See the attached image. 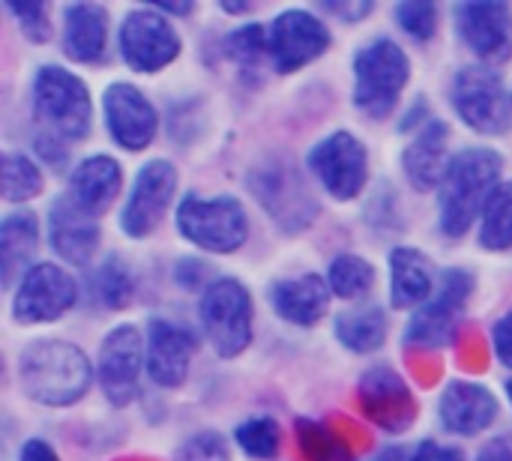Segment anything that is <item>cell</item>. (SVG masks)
Wrapping results in <instances>:
<instances>
[{"instance_id": "74e56055", "label": "cell", "mask_w": 512, "mask_h": 461, "mask_svg": "<svg viewBox=\"0 0 512 461\" xmlns=\"http://www.w3.org/2000/svg\"><path fill=\"white\" fill-rule=\"evenodd\" d=\"M300 429V444H303V453L309 456V461H336L339 459V444L333 441L330 432H324L318 423H309V420H300L297 423Z\"/></svg>"}, {"instance_id": "b9f144b4", "label": "cell", "mask_w": 512, "mask_h": 461, "mask_svg": "<svg viewBox=\"0 0 512 461\" xmlns=\"http://www.w3.org/2000/svg\"><path fill=\"white\" fill-rule=\"evenodd\" d=\"M480 461H512V447L504 444V441H492L483 453H480Z\"/></svg>"}, {"instance_id": "7a4b0ae2", "label": "cell", "mask_w": 512, "mask_h": 461, "mask_svg": "<svg viewBox=\"0 0 512 461\" xmlns=\"http://www.w3.org/2000/svg\"><path fill=\"white\" fill-rule=\"evenodd\" d=\"M501 156L492 150H462L447 174H444V186H441V228L450 237H462L474 219L480 216V210H486L492 192L498 189V177H501Z\"/></svg>"}, {"instance_id": "8992f818", "label": "cell", "mask_w": 512, "mask_h": 461, "mask_svg": "<svg viewBox=\"0 0 512 461\" xmlns=\"http://www.w3.org/2000/svg\"><path fill=\"white\" fill-rule=\"evenodd\" d=\"M201 324L222 357H237L252 342V297L243 282L219 279L201 300Z\"/></svg>"}, {"instance_id": "ac0fdd59", "label": "cell", "mask_w": 512, "mask_h": 461, "mask_svg": "<svg viewBox=\"0 0 512 461\" xmlns=\"http://www.w3.org/2000/svg\"><path fill=\"white\" fill-rule=\"evenodd\" d=\"M195 336L171 321H153L147 333V375L159 387H180L189 375Z\"/></svg>"}, {"instance_id": "d590c367", "label": "cell", "mask_w": 512, "mask_h": 461, "mask_svg": "<svg viewBox=\"0 0 512 461\" xmlns=\"http://www.w3.org/2000/svg\"><path fill=\"white\" fill-rule=\"evenodd\" d=\"M396 18H399V24L411 36L429 39L435 33V24H438V9L432 3H423V0H417V3H399Z\"/></svg>"}, {"instance_id": "836d02e7", "label": "cell", "mask_w": 512, "mask_h": 461, "mask_svg": "<svg viewBox=\"0 0 512 461\" xmlns=\"http://www.w3.org/2000/svg\"><path fill=\"white\" fill-rule=\"evenodd\" d=\"M93 288H96L99 300H102L105 306H111V309H123V306L132 300V279H129V273L123 270V264H117V261H108V264L96 273Z\"/></svg>"}, {"instance_id": "ba28073f", "label": "cell", "mask_w": 512, "mask_h": 461, "mask_svg": "<svg viewBox=\"0 0 512 461\" xmlns=\"http://www.w3.org/2000/svg\"><path fill=\"white\" fill-rule=\"evenodd\" d=\"M309 168L330 195H336L339 201H351L366 186L369 156L363 141H357L351 132H336L312 147Z\"/></svg>"}, {"instance_id": "4316f807", "label": "cell", "mask_w": 512, "mask_h": 461, "mask_svg": "<svg viewBox=\"0 0 512 461\" xmlns=\"http://www.w3.org/2000/svg\"><path fill=\"white\" fill-rule=\"evenodd\" d=\"M39 228L33 213H12L0 228V258H3V285L12 282L15 270H21L36 252Z\"/></svg>"}, {"instance_id": "e575fe53", "label": "cell", "mask_w": 512, "mask_h": 461, "mask_svg": "<svg viewBox=\"0 0 512 461\" xmlns=\"http://www.w3.org/2000/svg\"><path fill=\"white\" fill-rule=\"evenodd\" d=\"M9 12L18 18L27 39L45 42L51 36V21H48V12H45V3H39V0H27V3L9 0Z\"/></svg>"}, {"instance_id": "ffe728a7", "label": "cell", "mask_w": 512, "mask_h": 461, "mask_svg": "<svg viewBox=\"0 0 512 461\" xmlns=\"http://www.w3.org/2000/svg\"><path fill=\"white\" fill-rule=\"evenodd\" d=\"M48 237H51L54 252L63 261H69L75 267H84L96 255L99 225H96V219L90 213H84L66 195V198H57L51 204V213H48Z\"/></svg>"}, {"instance_id": "f6af8a7d", "label": "cell", "mask_w": 512, "mask_h": 461, "mask_svg": "<svg viewBox=\"0 0 512 461\" xmlns=\"http://www.w3.org/2000/svg\"><path fill=\"white\" fill-rule=\"evenodd\" d=\"M375 461H411L402 450H384L381 456H375Z\"/></svg>"}, {"instance_id": "8d00e7d4", "label": "cell", "mask_w": 512, "mask_h": 461, "mask_svg": "<svg viewBox=\"0 0 512 461\" xmlns=\"http://www.w3.org/2000/svg\"><path fill=\"white\" fill-rule=\"evenodd\" d=\"M174 461H231V453H228V444L213 435V432H201L195 438H189L180 450Z\"/></svg>"}, {"instance_id": "d6a6232c", "label": "cell", "mask_w": 512, "mask_h": 461, "mask_svg": "<svg viewBox=\"0 0 512 461\" xmlns=\"http://www.w3.org/2000/svg\"><path fill=\"white\" fill-rule=\"evenodd\" d=\"M228 51L237 63L255 66L270 54V30H264L261 24L240 27L228 36Z\"/></svg>"}, {"instance_id": "7bdbcfd3", "label": "cell", "mask_w": 512, "mask_h": 461, "mask_svg": "<svg viewBox=\"0 0 512 461\" xmlns=\"http://www.w3.org/2000/svg\"><path fill=\"white\" fill-rule=\"evenodd\" d=\"M327 9L330 12H336V15H345V18H363L369 9H372V3H366V6H345V3H327Z\"/></svg>"}, {"instance_id": "83f0119b", "label": "cell", "mask_w": 512, "mask_h": 461, "mask_svg": "<svg viewBox=\"0 0 512 461\" xmlns=\"http://www.w3.org/2000/svg\"><path fill=\"white\" fill-rule=\"evenodd\" d=\"M336 336L345 348L357 354H372L384 345L387 339V321L381 309H357V312H342L336 318Z\"/></svg>"}, {"instance_id": "3957f363", "label": "cell", "mask_w": 512, "mask_h": 461, "mask_svg": "<svg viewBox=\"0 0 512 461\" xmlns=\"http://www.w3.org/2000/svg\"><path fill=\"white\" fill-rule=\"evenodd\" d=\"M408 75L411 63L405 51L390 39H378L354 57V102L366 114L384 117L393 111Z\"/></svg>"}, {"instance_id": "9c48e42d", "label": "cell", "mask_w": 512, "mask_h": 461, "mask_svg": "<svg viewBox=\"0 0 512 461\" xmlns=\"http://www.w3.org/2000/svg\"><path fill=\"white\" fill-rule=\"evenodd\" d=\"M144 363H147L144 360V342H141V333L135 327L123 324V327L108 333V339L99 348L96 375H99V387L111 405L123 408L132 402Z\"/></svg>"}, {"instance_id": "bcb514c9", "label": "cell", "mask_w": 512, "mask_h": 461, "mask_svg": "<svg viewBox=\"0 0 512 461\" xmlns=\"http://www.w3.org/2000/svg\"><path fill=\"white\" fill-rule=\"evenodd\" d=\"M225 9H228V12H246V9H249V3H234V0H225Z\"/></svg>"}, {"instance_id": "4fadbf2b", "label": "cell", "mask_w": 512, "mask_h": 461, "mask_svg": "<svg viewBox=\"0 0 512 461\" xmlns=\"http://www.w3.org/2000/svg\"><path fill=\"white\" fill-rule=\"evenodd\" d=\"M330 45L327 27L303 9H288L270 24V57L279 72H294L315 57H321Z\"/></svg>"}, {"instance_id": "e0dca14e", "label": "cell", "mask_w": 512, "mask_h": 461, "mask_svg": "<svg viewBox=\"0 0 512 461\" xmlns=\"http://www.w3.org/2000/svg\"><path fill=\"white\" fill-rule=\"evenodd\" d=\"M252 189L258 195V201L273 213V219L285 228H303L312 222L315 216V201L309 195V189L300 183V177L285 168V165H276V168H261L255 177H252Z\"/></svg>"}, {"instance_id": "52a82bcc", "label": "cell", "mask_w": 512, "mask_h": 461, "mask_svg": "<svg viewBox=\"0 0 512 461\" xmlns=\"http://www.w3.org/2000/svg\"><path fill=\"white\" fill-rule=\"evenodd\" d=\"M453 105L462 120L483 135H498L510 126V96L504 90V81L486 66H465L456 75Z\"/></svg>"}, {"instance_id": "30bf717a", "label": "cell", "mask_w": 512, "mask_h": 461, "mask_svg": "<svg viewBox=\"0 0 512 461\" xmlns=\"http://www.w3.org/2000/svg\"><path fill=\"white\" fill-rule=\"evenodd\" d=\"M120 51L138 72H159L180 54V36L153 9H135L120 24Z\"/></svg>"}, {"instance_id": "484cf974", "label": "cell", "mask_w": 512, "mask_h": 461, "mask_svg": "<svg viewBox=\"0 0 512 461\" xmlns=\"http://www.w3.org/2000/svg\"><path fill=\"white\" fill-rule=\"evenodd\" d=\"M393 267V306L411 309L432 294V264L417 249H396L390 258Z\"/></svg>"}, {"instance_id": "2e32d148", "label": "cell", "mask_w": 512, "mask_h": 461, "mask_svg": "<svg viewBox=\"0 0 512 461\" xmlns=\"http://www.w3.org/2000/svg\"><path fill=\"white\" fill-rule=\"evenodd\" d=\"M105 120L114 141L126 150H144L156 135V108L132 84H111L105 90Z\"/></svg>"}, {"instance_id": "6da1fadb", "label": "cell", "mask_w": 512, "mask_h": 461, "mask_svg": "<svg viewBox=\"0 0 512 461\" xmlns=\"http://www.w3.org/2000/svg\"><path fill=\"white\" fill-rule=\"evenodd\" d=\"M18 375L24 393L51 408L78 402L93 381L84 351L60 339H39L27 345L18 357Z\"/></svg>"}, {"instance_id": "4dcf8cb0", "label": "cell", "mask_w": 512, "mask_h": 461, "mask_svg": "<svg viewBox=\"0 0 512 461\" xmlns=\"http://www.w3.org/2000/svg\"><path fill=\"white\" fill-rule=\"evenodd\" d=\"M39 189H42L39 168L24 153H6L3 156V195H6V201L36 198Z\"/></svg>"}, {"instance_id": "7c38bea8", "label": "cell", "mask_w": 512, "mask_h": 461, "mask_svg": "<svg viewBox=\"0 0 512 461\" xmlns=\"http://www.w3.org/2000/svg\"><path fill=\"white\" fill-rule=\"evenodd\" d=\"M78 288L72 276L54 264H36L21 279L15 294V318L21 324H45L57 321L66 309L75 306Z\"/></svg>"}, {"instance_id": "d6986e66", "label": "cell", "mask_w": 512, "mask_h": 461, "mask_svg": "<svg viewBox=\"0 0 512 461\" xmlns=\"http://www.w3.org/2000/svg\"><path fill=\"white\" fill-rule=\"evenodd\" d=\"M360 405L372 423L387 432H402L414 423V399L405 381L390 369H372L360 381Z\"/></svg>"}, {"instance_id": "cb8c5ba5", "label": "cell", "mask_w": 512, "mask_h": 461, "mask_svg": "<svg viewBox=\"0 0 512 461\" xmlns=\"http://www.w3.org/2000/svg\"><path fill=\"white\" fill-rule=\"evenodd\" d=\"M330 285L321 276H300V279H288L273 285V306L276 312L300 327H312L327 315L330 306Z\"/></svg>"}, {"instance_id": "1f68e13d", "label": "cell", "mask_w": 512, "mask_h": 461, "mask_svg": "<svg viewBox=\"0 0 512 461\" xmlns=\"http://www.w3.org/2000/svg\"><path fill=\"white\" fill-rule=\"evenodd\" d=\"M237 444L252 459H273L279 453V426L270 417L249 420L237 429Z\"/></svg>"}, {"instance_id": "ab89813d", "label": "cell", "mask_w": 512, "mask_h": 461, "mask_svg": "<svg viewBox=\"0 0 512 461\" xmlns=\"http://www.w3.org/2000/svg\"><path fill=\"white\" fill-rule=\"evenodd\" d=\"M411 461H465V456L453 447L435 444V441H423L417 447V453L411 456Z\"/></svg>"}, {"instance_id": "7402d4cb", "label": "cell", "mask_w": 512, "mask_h": 461, "mask_svg": "<svg viewBox=\"0 0 512 461\" xmlns=\"http://www.w3.org/2000/svg\"><path fill=\"white\" fill-rule=\"evenodd\" d=\"M120 186H123L120 165L111 156H90V159H84L72 171V177H69V198L84 213H90L96 219V216H102L117 201Z\"/></svg>"}, {"instance_id": "f1b7e54d", "label": "cell", "mask_w": 512, "mask_h": 461, "mask_svg": "<svg viewBox=\"0 0 512 461\" xmlns=\"http://www.w3.org/2000/svg\"><path fill=\"white\" fill-rule=\"evenodd\" d=\"M480 243L492 252H504L512 246V180L492 192L483 210Z\"/></svg>"}, {"instance_id": "60d3db41", "label": "cell", "mask_w": 512, "mask_h": 461, "mask_svg": "<svg viewBox=\"0 0 512 461\" xmlns=\"http://www.w3.org/2000/svg\"><path fill=\"white\" fill-rule=\"evenodd\" d=\"M21 461H60L45 441H27L21 447Z\"/></svg>"}, {"instance_id": "f546056e", "label": "cell", "mask_w": 512, "mask_h": 461, "mask_svg": "<svg viewBox=\"0 0 512 461\" xmlns=\"http://www.w3.org/2000/svg\"><path fill=\"white\" fill-rule=\"evenodd\" d=\"M375 285V270L366 258L357 255H339L330 264V291L342 300H354L369 294V288Z\"/></svg>"}, {"instance_id": "8fae6325", "label": "cell", "mask_w": 512, "mask_h": 461, "mask_svg": "<svg viewBox=\"0 0 512 461\" xmlns=\"http://www.w3.org/2000/svg\"><path fill=\"white\" fill-rule=\"evenodd\" d=\"M468 294H471V276L462 273V270H450L444 276L441 294L411 318L408 342L420 345V348H444V345H450L456 330H459Z\"/></svg>"}, {"instance_id": "5b68a950", "label": "cell", "mask_w": 512, "mask_h": 461, "mask_svg": "<svg viewBox=\"0 0 512 461\" xmlns=\"http://www.w3.org/2000/svg\"><path fill=\"white\" fill-rule=\"evenodd\" d=\"M177 228L195 246H201L207 252H219V255L240 249L249 237L246 210L231 195H222V198L189 195V198H183V204L177 210Z\"/></svg>"}, {"instance_id": "d4e9b609", "label": "cell", "mask_w": 512, "mask_h": 461, "mask_svg": "<svg viewBox=\"0 0 512 461\" xmlns=\"http://www.w3.org/2000/svg\"><path fill=\"white\" fill-rule=\"evenodd\" d=\"M66 30H63V48L72 60L90 63L102 57L105 36H108V15L96 3H75L66 9Z\"/></svg>"}, {"instance_id": "9a60e30c", "label": "cell", "mask_w": 512, "mask_h": 461, "mask_svg": "<svg viewBox=\"0 0 512 461\" xmlns=\"http://www.w3.org/2000/svg\"><path fill=\"white\" fill-rule=\"evenodd\" d=\"M456 24L465 45L486 63H504L512 57V12L504 3H462Z\"/></svg>"}, {"instance_id": "f35d334b", "label": "cell", "mask_w": 512, "mask_h": 461, "mask_svg": "<svg viewBox=\"0 0 512 461\" xmlns=\"http://www.w3.org/2000/svg\"><path fill=\"white\" fill-rule=\"evenodd\" d=\"M495 354L504 366L512 369V312L495 324Z\"/></svg>"}, {"instance_id": "277c9868", "label": "cell", "mask_w": 512, "mask_h": 461, "mask_svg": "<svg viewBox=\"0 0 512 461\" xmlns=\"http://www.w3.org/2000/svg\"><path fill=\"white\" fill-rule=\"evenodd\" d=\"M36 117L51 135L78 141L90 132V93L81 78L60 66H42L33 81Z\"/></svg>"}, {"instance_id": "603a6c76", "label": "cell", "mask_w": 512, "mask_h": 461, "mask_svg": "<svg viewBox=\"0 0 512 461\" xmlns=\"http://www.w3.org/2000/svg\"><path fill=\"white\" fill-rule=\"evenodd\" d=\"M402 165H405L411 186L420 192H429L438 183H444V174L450 168V162H447V126L441 120H426V126L408 144Z\"/></svg>"}, {"instance_id": "44dd1931", "label": "cell", "mask_w": 512, "mask_h": 461, "mask_svg": "<svg viewBox=\"0 0 512 461\" xmlns=\"http://www.w3.org/2000/svg\"><path fill=\"white\" fill-rule=\"evenodd\" d=\"M495 417H498V399L486 387L468 384V381H453L444 390L441 420L450 432L480 435L495 423Z\"/></svg>"}, {"instance_id": "ee69618b", "label": "cell", "mask_w": 512, "mask_h": 461, "mask_svg": "<svg viewBox=\"0 0 512 461\" xmlns=\"http://www.w3.org/2000/svg\"><path fill=\"white\" fill-rule=\"evenodd\" d=\"M156 6L165 9V12H174V15H186L192 9V3H186V0H171V3L168 0H159Z\"/></svg>"}, {"instance_id": "7dc6e473", "label": "cell", "mask_w": 512, "mask_h": 461, "mask_svg": "<svg viewBox=\"0 0 512 461\" xmlns=\"http://www.w3.org/2000/svg\"><path fill=\"white\" fill-rule=\"evenodd\" d=\"M507 393H510V402H512V381H510V384H507Z\"/></svg>"}, {"instance_id": "5bb4252c", "label": "cell", "mask_w": 512, "mask_h": 461, "mask_svg": "<svg viewBox=\"0 0 512 461\" xmlns=\"http://www.w3.org/2000/svg\"><path fill=\"white\" fill-rule=\"evenodd\" d=\"M174 189H177V171L162 159L147 162L138 171L135 189L123 207V216H120L123 231L129 237H147L162 222V216L174 198Z\"/></svg>"}]
</instances>
